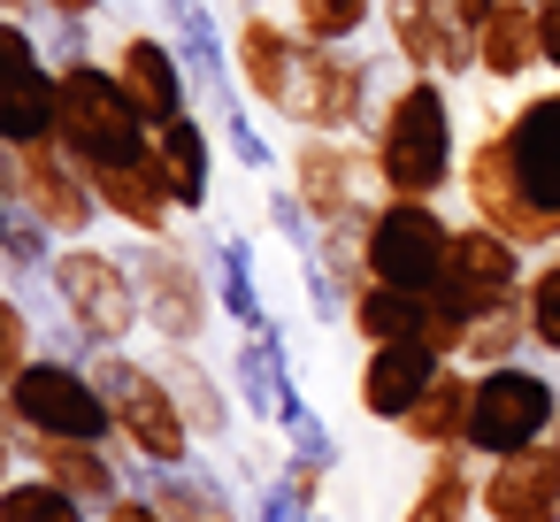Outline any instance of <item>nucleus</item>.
<instances>
[{"mask_svg": "<svg viewBox=\"0 0 560 522\" xmlns=\"http://www.w3.org/2000/svg\"><path fill=\"white\" fill-rule=\"evenodd\" d=\"M384 200H445L460 185V124H453V85L445 78H415L384 101L376 131H369Z\"/></svg>", "mask_w": 560, "mask_h": 522, "instance_id": "f257e3e1", "label": "nucleus"}, {"mask_svg": "<svg viewBox=\"0 0 560 522\" xmlns=\"http://www.w3.org/2000/svg\"><path fill=\"white\" fill-rule=\"evenodd\" d=\"M85 369H93V384L108 392V407H116V438L147 461V468H185L192 461V422H185V407H177V392H170V376L154 369V361H131L124 346H93L85 353Z\"/></svg>", "mask_w": 560, "mask_h": 522, "instance_id": "f03ea898", "label": "nucleus"}, {"mask_svg": "<svg viewBox=\"0 0 560 522\" xmlns=\"http://www.w3.org/2000/svg\"><path fill=\"white\" fill-rule=\"evenodd\" d=\"M62 147L85 170L108 162H147L154 154V124L139 116L131 85L116 78V62H70L62 70Z\"/></svg>", "mask_w": 560, "mask_h": 522, "instance_id": "7ed1b4c3", "label": "nucleus"}, {"mask_svg": "<svg viewBox=\"0 0 560 522\" xmlns=\"http://www.w3.org/2000/svg\"><path fill=\"white\" fill-rule=\"evenodd\" d=\"M55 300H62V323L85 330L93 346H131V330L147 323V292H139V269L131 254H108V246H85L70 239L47 269Z\"/></svg>", "mask_w": 560, "mask_h": 522, "instance_id": "20e7f679", "label": "nucleus"}, {"mask_svg": "<svg viewBox=\"0 0 560 522\" xmlns=\"http://www.w3.org/2000/svg\"><path fill=\"white\" fill-rule=\"evenodd\" d=\"M9 422L16 430H39V438H85V445H108L116 438L108 392L70 353H39V361H24L9 376Z\"/></svg>", "mask_w": 560, "mask_h": 522, "instance_id": "39448f33", "label": "nucleus"}, {"mask_svg": "<svg viewBox=\"0 0 560 522\" xmlns=\"http://www.w3.org/2000/svg\"><path fill=\"white\" fill-rule=\"evenodd\" d=\"M560 430V392L545 369L529 361H499V369H476V399H468V453L476 461H506V453H529Z\"/></svg>", "mask_w": 560, "mask_h": 522, "instance_id": "423d86ee", "label": "nucleus"}, {"mask_svg": "<svg viewBox=\"0 0 560 522\" xmlns=\"http://www.w3.org/2000/svg\"><path fill=\"white\" fill-rule=\"evenodd\" d=\"M384 101L392 93H376V62H361L353 47H323V39L300 47V101H292L300 131H330V139L376 131Z\"/></svg>", "mask_w": 560, "mask_h": 522, "instance_id": "0eeeda50", "label": "nucleus"}, {"mask_svg": "<svg viewBox=\"0 0 560 522\" xmlns=\"http://www.w3.org/2000/svg\"><path fill=\"white\" fill-rule=\"evenodd\" d=\"M131 269H139V292H147V330L162 346H200L208 323H215V308H223L215 277L200 269V254L185 239H139Z\"/></svg>", "mask_w": 560, "mask_h": 522, "instance_id": "6e6552de", "label": "nucleus"}, {"mask_svg": "<svg viewBox=\"0 0 560 522\" xmlns=\"http://www.w3.org/2000/svg\"><path fill=\"white\" fill-rule=\"evenodd\" d=\"M0 200H24L55 239H85L108 216L93 193V170L70 147H9L0 154Z\"/></svg>", "mask_w": 560, "mask_h": 522, "instance_id": "1a4fd4ad", "label": "nucleus"}, {"mask_svg": "<svg viewBox=\"0 0 560 522\" xmlns=\"http://www.w3.org/2000/svg\"><path fill=\"white\" fill-rule=\"evenodd\" d=\"M499 139H506L514 193H522V208H529L537 254H552V246H560V93L514 101V116L499 124Z\"/></svg>", "mask_w": 560, "mask_h": 522, "instance_id": "9d476101", "label": "nucleus"}, {"mask_svg": "<svg viewBox=\"0 0 560 522\" xmlns=\"http://www.w3.org/2000/svg\"><path fill=\"white\" fill-rule=\"evenodd\" d=\"M445 254H453V223L438 216V200H376V216H369V277L438 300Z\"/></svg>", "mask_w": 560, "mask_h": 522, "instance_id": "9b49d317", "label": "nucleus"}, {"mask_svg": "<svg viewBox=\"0 0 560 522\" xmlns=\"http://www.w3.org/2000/svg\"><path fill=\"white\" fill-rule=\"evenodd\" d=\"M292 193H300L307 216L330 231V223L376 216L369 193H384V177H376V154H369V147L330 139V131H300V147H292Z\"/></svg>", "mask_w": 560, "mask_h": 522, "instance_id": "f8f14e48", "label": "nucleus"}, {"mask_svg": "<svg viewBox=\"0 0 560 522\" xmlns=\"http://www.w3.org/2000/svg\"><path fill=\"white\" fill-rule=\"evenodd\" d=\"M522 285H529L522 246H514L506 231H491V223H460V231H453V254H445L438 315H445V323H460V338H468V323H476L483 308L514 300Z\"/></svg>", "mask_w": 560, "mask_h": 522, "instance_id": "ddd939ff", "label": "nucleus"}, {"mask_svg": "<svg viewBox=\"0 0 560 522\" xmlns=\"http://www.w3.org/2000/svg\"><path fill=\"white\" fill-rule=\"evenodd\" d=\"M384 32H392V62L415 78H468L476 70V24L460 0H384Z\"/></svg>", "mask_w": 560, "mask_h": 522, "instance_id": "4468645a", "label": "nucleus"}, {"mask_svg": "<svg viewBox=\"0 0 560 522\" xmlns=\"http://www.w3.org/2000/svg\"><path fill=\"white\" fill-rule=\"evenodd\" d=\"M162 32L177 39V55H185V85H192V108L208 116V124H223L231 108H238V55L223 47V24H215V9L208 0H162Z\"/></svg>", "mask_w": 560, "mask_h": 522, "instance_id": "2eb2a0df", "label": "nucleus"}, {"mask_svg": "<svg viewBox=\"0 0 560 522\" xmlns=\"http://www.w3.org/2000/svg\"><path fill=\"white\" fill-rule=\"evenodd\" d=\"M300 24H284V16H269V9H246L238 16V32H231V55H238V85L269 108V116H284L292 124V101H300Z\"/></svg>", "mask_w": 560, "mask_h": 522, "instance_id": "dca6fc26", "label": "nucleus"}, {"mask_svg": "<svg viewBox=\"0 0 560 522\" xmlns=\"http://www.w3.org/2000/svg\"><path fill=\"white\" fill-rule=\"evenodd\" d=\"M0 39H9V55H16L0 139L9 147H62V70H55V55H39V39L24 24H0Z\"/></svg>", "mask_w": 560, "mask_h": 522, "instance_id": "f3484780", "label": "nucleus"}, {"mask_svg": "<svg viewBox=\"0 0 560 522\" xmlns=\"http://www.w3.org/2000/svg\"><path fill=\"white\" fill-rule=\"evenodd\" d=\"M445 376V353L430 346V338H392V346H369L361 353V376H353V407L369 415V422H407V407L430 392Z\"/></svg>", "mask_w": 560, "mask_h": 522, "instance_id": "a211bd4d", "label": "nucleus"}, {"mask_svg": "<svg viewBox=\"0 0 560 522\" xmlns=\"http://www.w3.org/2000/svg\"><path fill=\"white\" fill-rule=\"evenodd\" d=\"M108 62H116V78L131 85V101H139V116H147L154 131L177 124V116H192V85H185L177 39H162V32H124Z\"/></svg>", "mask_w": 560, "mask_h": 522, "instance_id": "6ab92c4d", "label": "nucleus"}, {"mask_svg": "<svg viewBox=\"0 0 560 522\" xmlns=\"http://www.w3.org/2000/svg\"><path fill=\"white\" fill-rule=\"evenodd\" d=\"M460 200H468L476 223H491V231H506L522 254H537V231H529V208H522V193H514V162H506L499 124H483V139L460 154Z\"/></svg>", "mask_w": 560, "mask_h": 522, "instance_id": "aec40b11", "label": "nucleus"}, {"mask_svg": "<svg viewBox=\"0 0 560 522\" xmlns=\"http://www.w3.org/2000/svg\"><path fill=\"white\" fill-rule=\"evenodd\" d=\"M483 522H560V445H529L483 468Z\"/></svg>", "mask_w": 560, "mask_h": 522, "instance_id": "412c9836", "label": "nucleus"}, {"mask_svg": "<svg viewBox=\"0 0 560 522\" xmlns=\"http://www.w3.org/2000/svg\"><path fill=\"white\" fill-rule=\"evenodd\" d=\"M231 392L246 399L254 422H284V415H292L300 384H292L284 323H269V330H238V346H231Z\"/></svg>", "mask_w": 560, "mask_h": 522, "instance_id": "4be33fe9", "label": "nucleus"}, {"mask_svg": "<svg viewBox=\"0 0 560 522\" xmlns=\"http://www.w3.org/2000/svg\"><path fill=\"white\" fill-rule=\"evenodd\" d=\"M9 438H16L24 461H39V476H55V484L78 491L85 507H116V499H124V468H116L108 445H85V438H39V430H16V422H9Z\"/></svg>", "mask_w": 560, "mask_h": 522, "instance_id": "5701e85b", "label": "nucleus"}, {"mask_svg": "<svg viewBox=\"0 0 560 522\" xmlns=\"http://www.w3.org/2000/svg\"><path fill=\"white\" fill-rule=\"evenodd\" d=\"M93 193H101V208H108L124 231H139V239H177V200H170L154 154H147V162H108V170H93Z\"/></svg>", "mask_w": 560, "mask_h": 522, "instance_id": "b1692460", "label": "nucleus"}, {"mask_svg": "<svg viewBox=\"0 0 560 522\" xmlns=\"http://www.w3.org/2000/svg\"><path fill=\"white\" fill-rule=\"evenodd\" d=\"M476 70L499 85H522L529 70H545V39H537V0H491L476 16Z\"/></svg>", "mask_w": 560, "mask_h": 522, "instance_id": "393cba45", "label": "nucleus"}, {"mask_svg": "<svg viewBox=\"0 0 560 522\" xmlns=\"http://www.w3.org/2000/svg\"><path fill=\"white\" fill-rule=\"evenodd\" d=\"M154 170H162L177 216H200L208 208V193H215V139H208V116L200 108L154 131Z\"/></svg>", "mask_w": 560, "mask_h": 522, "instance_id": "a878e982", "label": "nucleus"}, {"mask_svg": "<svg viewBox=\"0 0 560 522\" xmlns=\"http://www.w3.org/2000/svg\"><path fill=\"white\" fill-rule=\"evenodd\" d=\"M468 399H476V369H468V361H445V376L407 407L399 438H407V445H422V453L468 445Z\"/></svg>", "mask_w": 560, "mask_h": 522, "instance_id": "bb28decb", "label": "nucleus"}, {"mask_svg": "<svg viewBox=\"0 0 560 522\" xmlns=\"http://www.w3.org/2000/svg\"><path fill=\"white\" fill-rule=\"evenodd\" d=\"M476 507H483L476 453L468 445H445V453H430V468H422V484H415V499H407L399 522H468Z\"/></svg>", "mask_w": 560, "mask_h": 522, "instance_id": "cd10ccee", "label": "nucleus"}, {"mask_svg": "<svg viewBox=\"0 0 560 522\" xmlns=\"http://www.w3.org/2000/svg\"><path fill=\"white\" fill-rule=\"evenodd\" d=\"M154 369L170 376V392H177V407H185V422H192V438H200V445L231 438V392L215 384V369L200 361V346H162V361H154Z\"/></svg>", "mask_w": 560, "mask_h": 522, "instance_id": "c85d7f7f", "label": "nucleus"}, {"mask_svg": "<svg viewBox=\"0 0 560 522\" xmlns=\"http://www.w3.org/2000/svg\"><path fill=\"white\" fill-rule=\"evenodd\" d=\"M147 499H154L170 522H246V507H238L200 461H185V468H147Z\"/></svg>", "mask_w": 560, "mask_h": 522, "instance_id": "c756f323", "label": "nucleus"}, {"mask_svg": "<svg viewBox=\"0 0 560 522\" xmlns=\"http://www.w3.org/2000/svg\"><path fill=\"white\" fill-rule=\"evenodd\" d=\"M208 262H215V300H223V315H231L238 330H269L277 315H269V300H261V277H254V246L223 231V239L208 246Z\"/></svg>", "mask_w": 560, "mask_h": 522, "instance_id": "7c9ffc66", "label": "nucleus"}, {"mask_svg": "<svg viewBox=\"0 0 560 522\" xmlns=\"http://www.w3.org/2000/svg\"><path fill=\"white\" fill-rule=\"evenodd\" d=\"M522 346H537V338H529V300L514 292V300H499V308H483V315L468 323L460 361H468V369H499V361H514Z\"/></svg>", "mask_w": 560, "mask_h": 522, "instance_id": "2f4dec72", "label": "nucleus"}, {"mask_svg": "<svg viewBox=\"0 0 560 522\" xmlns=\"http://www.w3.org/2000/svg\"><path fill=\"white\" fill-rule=\"evenodd\" d=\"M0 254H9V269H16V277H47L62 246H55V231H47L24 200H0Z\"/></svg>", "mask_w": 560, "mask_h": 522, "instance_id": "473e14b6", "label": "nucleus"}, {"mask_svg": "<svg viewBox=\"0 0 560 522\" xmlns=\"http://www.w3.org/2000/svg\"><path fill=\"white\" fill-rule=\"evenodd\" d=\"M93 507L78 491H62L55 476H16L9 491H0V522H85Z\"/></svg>", "mask_w": 560, "mask_h": 522, "instance_id": "72a5a7b5", "label": "nucleus"}, {"mask_svg": "<svg viewBox=\"0 0 560 522\" xmlns=\"http://www.w3.org/2000/svg\"><path fill=\"white\" fill-rule=\"evenodd\" d=\"M369 9H384V0H292V24H300V39L353 47L369 32Z\"/></svg>", "mask_w": 560, "mask_h": 522, "instance_id": "f704fd0d", "label": "nucleus"}, {"mask_svg": "<svg viewBox=\"0 0 560 522\" xmlns=\"http://www.w3.org/2000/svg\"><path fill=\"white\" fill-rule=\"evenodd\" d=\"M522 300H529V338H537V353H552V361H560V246L529 269Z\"/></svg>", "mask_w": 560, "mask_h": 522, "instance_id": "c9c22d12", "label": "nucleus"}, {"mask_svg": "<svg viewBox=\"0 0 560 522\" xmlns=\"http://www.w3.org/2000/svg\"><path fill=\"white\" fill-rule=\"evenodd\" d=\"M24 361H39L32 353V315H24V300H0V376H16Z\"/></svg>", "mask_w": 560, "mask_h": 522, "instance_id": "e433bc0d", "label": "nucleus"}, {"mask_svg": "<svg viewBox=\"0 0 560 522\" xmlns=\"http://www.w3.org/2000/svg\"><path fill=\"white\" fill-rule=\"evenodd\" d=\"M223 147H231V162H238V170H269V162H277V154H269V139L246 124V108H231V116H223Z\"/></svg>", "mask_w": 560, "mask_h": 522, "instance_id": "4c0bfd02", "label": "nucleus"}, {"mask_svg": "<svg viewBox=\"0 0 560 522\" xmlns=\"http://www.w3.org/2000/svg\"><path fill=\"white\" fill-rule=\"evenodd\" d=\"M70 62H93V24L55 16V70H70Z\"/></svg>", "mask_w": 560, "mask_h": 522, "instance_id": "58836bf2", "label": "nucleus"}, {"mask_svg": "<svg viewBox=\"0 0 560 522\" xmlns=\"http://www.w3.org/2000/svg\"><path fill=\"white\" fill-rule=\"evenodd\" d=\"M254 522H307V507L292 499V484L277 476V484H261L254 491Z\"/></svg>", "mask_w": 560, "mask_h": 522, "instance_id": "ea45409f", "label": "nucleus"}, {"mask_svg": "<svg viewBox=\"0 0 560 522\" xmlns=\"http://www.w3.org/2000/svg\"><path fill=\"white\" fill-rule=\"evenodd\" d=\"M101 522H170V514H162V507H154L147 491H124L116 507H101Z\"/></svg>", "mask_w": 560, "mask_h": 522, "instance_id": "a19ab883", "label": "nucleus"}, {"mask_svg": "<svg viewBox=\"0 0 560 522\" xmlns=\"http://www.w3.org/2000/svg\"><path fill=\"white\" fill-rule=\"evenodd\" d=\"M537 39H545V70L560 78V0H537Z\"/></svg>", "mask_w": 560, "mask_h": 522, "instance_id": "79ce46f5", "label": "nucleus"}, {"mask_svg": "<svg viewBox=\"0 0 560 522\" xmlns=\"http://www.w3.org/2000/svg\"><path fill=\"white\" fill-rule=\"evenodd\" d=\"M47 16H78V24H93V16H101V0H47Z\"/></svg>", "mask_w": 560, "mask_h": 522, "instance_id": "37998d69", "label": "nucleus"}, {"mask_svg": "<svg viewBox=\"0 0 560 522\" xmlns=\"http://www.w3.org/2000/svg\"><path fill=\"white\" fill-rule=\"evenodd\" d=\"M246 9H269V0H246Z\"/></svg>", "mask_w": 560, "mask_h": 522, "instance_id": "c03bdc74", "label": "nucleus"}, {"mask_svg": "<svg viewBox=\"0 0 560 522\" xmlns=\"http://www.w3.org/2000/svg\"><path fill=\"white\" fill-rule=\"evenodd\" d=\"M307 522H330V514H307Z\"/></svg>", "mask_w": 560, "mask_h": 522, "instance_id": "a18cd8bd", "label": "nucleus"}, {"mask_svg": "<svg viewBox=\"0 0 560 522\" xmlns=\"http://www.w3.org/2000/svg\"><path fill=\"white\" fill-rule=\"evenodd\" d=\"M552 445H560V430H552Z\"/></svg>", "mask_w": 560, "mask_h": 522, "instance_id": "49530a36", "label": "nucleus"}]
</instances>
